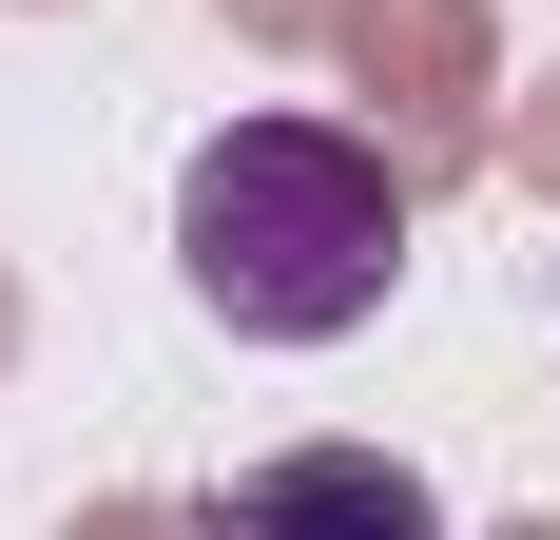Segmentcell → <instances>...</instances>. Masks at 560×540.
<instances>
[{
	"label": "cell",
	"instance_id": "obj_1",
	"mask_svg": "<svg viewBox=\"0 0 560 540\" xmlns=\"http://www.w3.org/2000/svg\"><path fill=\"white\" fill-rule=\"evenodd\" d=\"M174 290L232 348H348L406 290V174L348 116H232L174 155Z\"/></svg>",
	"mask_w": 560,
	"mask_h": 540
},
{
	"label": "cell",
	"instance_id": "obj_2",
	"mask_svg": "<svg viewBox=\"0 0 560 540\" xmlns=\"http://www.w3.org/2000/svg\"><path fill=\"white\" fill-rule=\"evenodd\" d=\"M213 540H445V502H425V463H387V444H271V463L213 502Z\"/></svg>",
	"mask_w": 560,
	"mask_h": 540
}]
</instances>
